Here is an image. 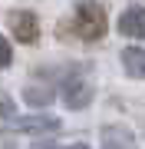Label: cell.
<instances>
[{
	"mask_svg": "<svg viewBox=\"0 0 145 149\" xmlns=\"http://www.w3.org/2000/svg\"><path fill=\"white\" fill-rule=\"evenodd\" d=\"M109 27V17H106V7L96 3V0H82L76 3V13H73V30L76 37L82 40H99Z\"/></svg>",
	"mask_w": 145,
	"mask_h": 149,
	"instance_id": "1",
	"label": "cell"
},
{
	"mask_svg": "<svg viewBox=\"0 0 145 149\" xmlns=\"http://www.w3.org/2000/svg\"><path fill=\"white\" fill-rule=\"evenodd\" d=\"M7 129H10V133H56L59 119L46 116V113H36V116H13V119H7Z\"/></svg>",
	"mask_w": 145,
	"mask_h": 149,
	"instance_id": "2",
	"label": "cell"
},
{
	"mask_svg": "<svg viewBox=\"0 0 145 149\" xmlns=\"http://www.w3.org/2000/svg\"><path fill=\"white\" fill-rule=\"evenodd\" d=\"M63 100H66V106L69 109H86L89 103H92V83L86 80H79V76H69V80L63 83Z\"/></svg>",
	"mask_w": 145,
	"mask_h": 149,
	"instance_id": "3",
	"label": "cell"
},
{
	"mask_svg": "<svg viewBox=\"0 0 145 149\" xmlns=\"http://www.w3.org/2000/svg\"><path fill=\"white\" fill-rule=\"evenodd\" d=\"M10 30H13V37L20 40V43H36V37H40V20H36L30 10H16V13H10Z\"/></svg>",
	"mask_w": 145,
	"mask_h": 149,
	"instance_id": "4",
	"label": "cell"
},
{
	"mask_svg": "<svg viewBox=\"0 0 145 149\" xmlns=\"http://www.w3.org/2000/svg\"><path fill=\"white\" fill-rule=\"evenodd\" d=\"M119 33L145 40V7H129V10L119 17Z\"/></svg>",
	"mask_w": 145,
	"mask_h": 149,
	"instance_id": "5",
	"label": "cell"
},
{
	"mask_svg": "<svg viewBox=\"0 0 145 149\" xmlns=\"http://www.w3.org/2000/svg\"><path fill=\"white\" fill-rule=\"evenodd\" d=\"M122 66H125V73H129V76L145 80V50H139V47H125V50H122Z\"/></svg>",
	"mask_w": 145,
	"mask_h": 149,
	"instance_id": "6",
	"label": "cell"
},
{
	"mask_svg": "<svg viewBox=\"0 0 145 149\" xmlns=\"http://www.w3.org/2000/svg\"><path fill=\"white\" fill-rule=\"evenodd\" d=\"M53 86H46V83H30L27 90H23V100L30 103V106H49L53 103Z\"/></svg>",
	"mask_w": 145,
	"mask_h": 149,
	"instance_id": "7",
	"label": "cell"
},
{
	"mask_svg": "<svg viewBox=\"0 0 145 149\" xmlns=\"http://www.w3.org/2000/svg\"><path fill=\"white\" fill-rule=\"evenodd\" d=\"M13 113H16V103L7 93H0V119H13Z\"/></svg>",
	"mask_w": 145,
	"mask_h": 149,
	"instance_id": "8",
	"label": "cell"
},
{
	"mask_svg": "<svg viewBox=\"0 0 145 149\" xmlns=\"http://www.w3.org/2000/svg\"><path fill=\"white\" fill-rule=\"evenodd\" d=\"M10 60H13V50H10V43L0 37V70H7V66H10Z\"/></svg>",
	"mask_w": 145,
	"mask_h": 149,
	"instance_id": "9",
	"label": "cell"
},
{
	"mask_svg": "<svg viewBox=\"0 0 145 149\" xmlns=\"http://www.w3.org/2000/svg\"><path fill=\"white\" fill-rule=\"evenodd\" d=\"M33 149H86V146H53V143H36V146H33Z\"/></svg>",
	"mask_w": 145,
	"mask_h": 149,
	"instance_id": "10",
	"label": "cell"
},
{
	"mask_svg": "<svg viewBox=\"0 0 145 149\" xmlns=\"http://www.w3.org/2000/svg\"><path fill=\"white\" fill-rule=\"evenodd\" d=\"M106 149H119V146H115V139H112V136H106Z\"/></svg>",
	"mask_w": 145,
	"mask_h": 149,
	"instance_id": "11",
	"label": "cell"
}]
</instances>
